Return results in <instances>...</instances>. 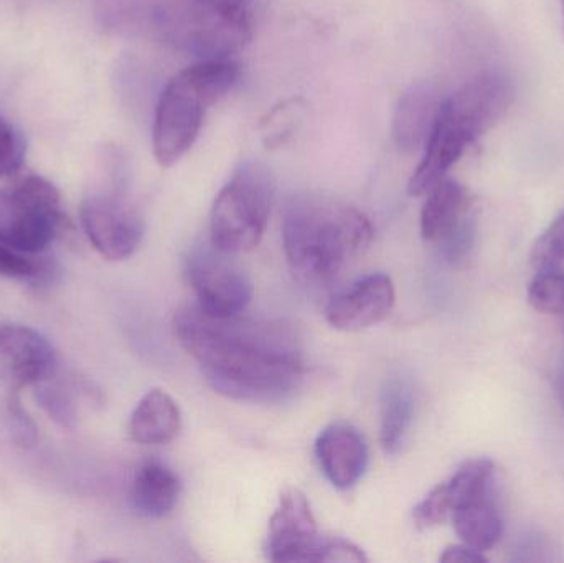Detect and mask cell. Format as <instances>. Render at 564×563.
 <instances>
[{"instance_id":"25","label":"cell","mask_w":564,"mask_h":563,"mask_svg":"<svg viewBox=\"0 0 564 563\" xmlns=\"http://www.w3.org/2000/svg\"><path fill=\"white\" fill-rule=\"evenodd\" d=\"M449 516H453V505L444 485L434 488L413 511L414 522L421 529L443 524Z\"/></svg>"},{"instance_id":"27","label":"cell","mask_w":564,"mask_h":563,"mask_svg":"<svg viewBox=\"0 0 564 563\" xmlns=\"http://www.w3.org/2000/svg\"><path fill=\"white\" fill-rule=\"evenodd\" d=\"M23 148L9 122L0 118V178H13L22 172Z\"/></svg>"},{"instance_id":"6","label":"cell","mask_w":564,"mask_h":563,"mask_svg":"<svg viewBox=\"0 0 564 563\" xmlns=\"http://www.w3.org/2000/svg\"><path fill=\"white\" fill-rule=\"evenodd\" d=\"M268 554L273 562H367L350 542L318 535L307 496L295 488L282 491L270 521Z\"/></svg>"},{"instance_id":"2","label":"cell","mask_w":564,"mask_h":563,"mask_svg":"<svg viewBox=\"0 0 564 563\" xmlns=\"http://www.w3.org/2000/svg\"><path fill=\"white\" fill-rule=\"evenodd\" d=\"M373 238L357 208L315 192L294 194L282 212V247L292 273L305 283H330Z\"/></svg>"},{"instance_id":"30","label":"cell","mask_w":564,"mask_h":563,"mask_svg":"<svg viewBox=\"0 0 564 563\" xmlns=\"http://www.w3.org/2000/svg\"><path fill=\"white\" fill-rule=\"evenodd\" d=\"M556 387H558L560 402H562V407L564 410V364L562 366V369H560L558 379H556Z\"/></svg>"},{"instance_id":"17","label":"cell","mask_w":564,"mask_h":563,"mask_svg":"<svg viewBox=\"0 0 564 563\" xmlns=\"http://www.w3.org/2000/svg\"><path fill=\"white\" fill-rule=\"evenodd\" d=\"M181 496L177 475L159 462H148L135 473L131 499L135 511L145 518H165L174 511Z\"/></svg>"},{"instance_id":"13","label":"cell","mask_w":564,"mask_h":563,"mask_svg":"<svg viewBox=\"0 0 564 563\" xmlns=\"http://www.w3.org/2000/svg\"><path fill=\"white\" fill-rule=\"evenodd\" d=\"M315 456L325 478L338 489L357 485L368 465L364 435L348 423H334L324 429L315 442Z\"/></svg>"},{"instance_id":"19","label":"cell","mask_w":564,"mask_h":563,"mask_svg":"<svg viewBox=\"0 0 564 563\" xmlns=\"http://www.w3.org/2000/svg\"><path fill=\"white\" fill-rule=\"evenodd\" d=\"M413 419V399L404 383L391 382L383 393L381 405V445L388 455H394L403 446Z\"/></svg>"},{"instance_id":"8","label":"cell","mask_w":564,"mask_h":563,"mask_svg":"<svg viewBox=\"0 0 564 563\" xmlns=\"http://www.w3.org/2000/svg\"><path fill=\"white\" fill-rule=\"evenodd\" d=\"M79 220L89 243L109 261L131 257L144 238V218L119 192L88 195L79 207Z\"/></svg>"},{"instance_id":"22","label":"cell","mask_w":564,"mask_h":563,"mask_svg":"<svg viewBox=\"0 0 564 563\" xmlns=\"http://www.w3.org/2000/svg\"><path fill=\"white\" fill-rule=\"evenodd\" d=\"M529 303L539 313L564 314V273L556 268L540 271L530 283Z\"/></svg>"},{"instance_id":"29","label":"cell","mask_w":564,"mask_h":563,"mask_svg":"<svg viewBox=\"0 0 564 563\" xmlns=\"http://www.w3.org/2000/svg\"><path fill=\"white\" fill-rule=\"evenodd\" d=\"M441 562L446 563H484L487 562L484 552L476 551L469 545H451L441 555Z\"/></svg>"},{"instance_id":"11","label":"cell","mask_w":564,"mask_h":563,"mask_svg":"<svg viewBox=\"0 0 564 563\" xmlns=\"http://www.w3.org/2000/svg\"><path fill=\"white\" fill-rule=\"evenodd\" d=\"M512 99L510 79L502 73L487 72L444 99V109L479 139L502 119Z\"/></svg>"},{"instance_id":"9","label":"cell","mask_w":564,"mask_h":563,"mask_svg":"<svg viewBox=\"0 0 564 563\" xmlns=\"http://www.w3.org/2000/svg\"><path fill=\"white\" fill-rule=\"evenodd\" d=\"M56 353L45 336L30 326L0 323V389L19 393L30 386L52 379Z\"/></svg>"},{"instance_id":"1","label":"cell","mask_w":564,"mask_h":563,"mask_svg":"<svg viewBox=\"0 0 564 563\" xmlns=\"http://www.w3.org/2000/svg\"><path fill=\"white\" fill-rule=\"evenodd\" d=\"M174 331L208 383L230 399L278 402L301 386V340L291 324L214 317L194 303L175 314Z\"/></svg>"},{"instance_id":"18","label":"cell","mask_w":564,"mask_h":563,"mask_svg":"<svg viewBox=\"0 0 564 563\" xmlns=\"http://www.w3.org/2000/svg\"><path fill=\"white\" fill-rule=\"evenodd\" d=\"M453 522L463 544L476 551H490L502 538V518L490 495L454 509Z\"/></svg>"},{"instance_id":"31","label":"cell","mask_w":564,"mask_h":563,"mask_svg":"<svg viewBox=\"0 0 564 563\" xmlns=\"http://www.w3.org/2000/svg\"><path fill=\"white\" fill-rule=\"evenodd\" d=\"M562 12H563V23H564V0H562Z\"/></svg>"},{"instance_id":"3","label":"cell","mask_w":564,"mask_h":563,"mask_svg":"<svg viewBox=\"0 0 564 563\" xmlns=\"http://www.w3.org/2000/svg\"><path fill=\"white\" fill-rule=\"evenodd\" d=\"M241 69L228 58H207L178 72L155 108L152 151L162 167L177 164L197 141L205 116L240 82Z\"/></svg>"},{"instance_id":"20","label":"cell","mask_w":564,"mask_h":563,"mask_svg":"<svg viewBox=\"0 0 564 563\" xmlns=\"http://www.w3.org/2000/svg\"><path fill=\"white\" fill-rule=\"evenodd\" d=\"M496 466L487 458L470 459L464 463L456 475L444 483L451 505L454 509L467 502L476 501L490 495V483H492Z\"/></svg>"},{"instance_id":"12","label":"cell","mask_w":564,"mask_h":563,"mask_svg":"<svg viewBox=\"0 0 564 563\" xmlns=\"http://www.w3.org/2000/svg\"><path fill=\"white\" fill-rule=\"evenodd\" d=\"M251 0H194L195 43L225 58L250 39Z\"/></svg>"},{"instance_id":"5","label":"cell","mask_w":564,"mask_h":563,"mask_svg":"<svg viewBox=\"0 0 564 563\" xmlns=\"http://www.w3.org/2000/svg\"><path fill=\"white\" fill-rule=\"evenodd\" d=\"M0 188V241L36 255L52 245L65 217L58 188L36 174L17 175Z\"/></svg>"},{"instance_id":"7","label":"cell","mask_w":564,"mask_h":563,"mask_svg":"<svg viewBox=\"0 0 564 563\" xmlns=\"http://www.w3.org/2000/svg\"><path fill=\"white\" fill-rule=\"evenodd\" d=\"M228 257L210 241L195 245L185 260V274L197 297L195 306L214 317L243 314L253 296L247 273Z\"/></svg>"},{"instance_id":"10","label":"cell","mask_w":564,"mask_h":563,"mask_svg":"<svg viewBox=\"0 0 564 563\" xmlns=\"http://www.w3.org/2000/svg\"><path fill=\"white\" fill-rule=\"evenodd\" d=\"M394 297V284L388 274H368L328 301L325 320L334 329L345 333L367 329L391 313Z\"/></svg>"},{"instance_id":"14","label":"cell","mask_w":564,"mask_h":563,"mask_svg":"<svg viewBox=\"0 0 564 563\" xmlns=\"http://www.w3.org/2000/svg\"><path fill=\"white\" fill-rule=\"evenodd\" d=\"M444 98L433 83H416L401 95L393 116V139L398 149L414 152L426 145Z\"/></svg>"},{"instance_id":"24","label":"cell","mask_w":564,"mask_h":563,"mask_svg":"<svg viewBox=\"0 0 564 563\" xmlns=\"http://www.w3.org/2000/svg\"><path fill=\"white\" fill-rule=\"evenodd\" d=\"M476 241V218L473 212L466 215L459 224L454 225L446 235L436 241L441 257L451 264L460 263L469 257Z\"/></svg>"},{"instance_id":"21","label":"cell","mask_w":564,"mask_h":563,"mask_svg":"<svg viewBox=\"0 0 564 563\" xmlns=\"http://www.w3.org/2000/svg\"><path fill=\"white\" fill-rule=\"evenodd\" d=\"M52 379L39 383L36 390V400L42 409L48 413L50 419L55 420L63 429H73L78 419V405H76L73 390L65 383L53 382Z\"/></svg>"},{"instance_id":"26","label":"cell","mask_w":564,"mask_h":563,"mask_svg":"<svg viewBox=\"0 0 564 563\" xmlns=\"http://www.w3.org/2000/svg\"><path fill=\"white\" fill-rule=\"evenodd\" d=\"M532 258L533 264L542 270L564 261V214L536 240Z\"/></svg>"},{"instance_id":"28","label":"cell","mask_w":564,"mask_h":563,"mask_svg":"<svg viewBox=\"0 0 564 563\" xmlns=\"http://www.w3.org/2000/svg\"><path fill=\"white\" fill-rule=\"evenodd\" d=\"M6 415L17 443L22 446H32L36 440V426L20 405L19 393H7Z\"/></svg>"},{"instance_id":"16","label":"cell","mask_w":564,"mask_h":563,"mask_svg":"<svg viewBox=\"0 0 564 563\" xmlns=\"http://www.w3.org/2000/svg\"><path fill=\"white\" fill-rule=\"evenodd\" d=\"M426 195L421 212V235L424 240L436 243L454 225L473 212V201L464 185L447 177L437 182Z\"/></svg>"},{"instance_id":"23","label":"cell","mask_w":564,"mask_h":563,"mask_svg":"<svg viewBox=\"0 0 564 563\" xmlns=\"http://www.w3.org/2000/svg\"><path fill=\"white\" fill-rule=\"evenodd\" d=\"M48 273L50 268L43 261L0 241V277L30 283L43 280Z\"/></svg>"},{"instance_id":"15","label":"cell","mask_w":564,"mask_h":563,"mask_svg":"<svg viewBox=\"0 0 564 563\" xmlns=\"http://www.w3.org/2000/svg\"><path fill=\"white\" fill-rule=\"evenodd\" d=\"M181 429V409L161 389L145 393L129 420V435L141 445H164L172 442Z\"/></svg>"},{"instance_id":"4","label":"cell","mask_w":564,"mask_h":563,"mask_svg":"<svg viewBox=\"0 0 564 563\" xmlns=\"http://www.w3.org/2000/svg\"><path fill=\"white\" fill-rule=\"evenodd\" d=\"M274 202V181L267 165L245 161L215 198L212 243L225 253L254 250L263 240Z\"/></svg>"}]
</instances>
